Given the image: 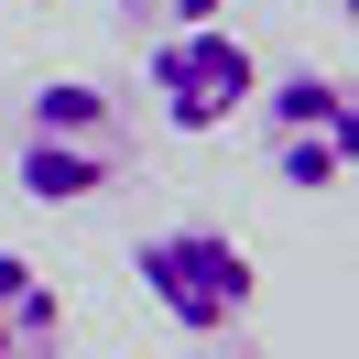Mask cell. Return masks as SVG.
<instances>
[{"label": "cell", "mask_w": 359, "mask_h": 359, "mask_svg": "<svg viewBox=\"0 0 359 359\" xmlns=\"http://www.w3.org/2000/svg\"><path fill=\"white\" fill-rule=\"evenodd\" d=\"M131 11V33H185V22H218L229 0H120Z\"/></svg>", "instance_id": "obj_6"}, {"label": "cell", "mask_w": 359, "mask_h": 359, "mask_svg": "<svg viewBox=\"0 0 359 359\" xmlns=\"http://www.w3.org/2000/svg\"><path fill=\"white\" fill-rule=\"evenodd\" d=\"M142 88H153L163 131L207 142V131H229V120L250 109V88H262V55H250L229 22H185V33H153V55H142Z\"/></svg>", "instance_id": "obj_4"}, {"label": "cell", "mask_w": 359, "mask_h": 359, "mask_svg": "<svg viewBox=\"0 0 359 359\" xmlns=\"http://www.w3.org/2000/svg\"><path fill=\"white\" fill-rule=\"evenodd\" d=\"M131 175V109L98 76H44L11 109V185L33 207H88Z\"/></svg>", "instance_id": "obj_1"}, {"label": "cell", "mask_w": 359, "mask_h": 359, "mask_svg": "<svg viewBox=\"0 0 359 359\" xmlns=\"http://www.w3.org/2000/svg\"><path fill=\"white\" fill-rule=\"evenodd\" d=\"M131 272H142V294H153V316H175L185 337H229L250 316V294H262L250 250L229 240V229H207V218L153 229V240L131 250Z\"/></svg>", "instance_id": "obj_3"}, {"label": "cell", "mask_w": 359, "mask_h": 359, "mask_svg": "<svg viewBox=\"0 0 359 359\" xmlns=\"http://www.w3.org/2000/svg\"><path fill=\"white\" fill-rule=\"evenodd\" d=\"M240 120H262L272 185H294V196H337V185H348V163H359V109H348V76H316V66L262 76Z\"/></svg>", "instance_id": "obj_2"}, {"label": "cell", "mask_w": 359, "mask_h": 359, "mask_svg": "<svg viewBox=\"0 0 359 359\" xmlns=\"http://www.w3.org/2000/svg\"><path fill=\"white\" fill-rule=\"evenodd\" d=\"M0 359H66V294L22 250H0Z\"/></svg>", "instance_id": "obj_5"}]
</instances>
